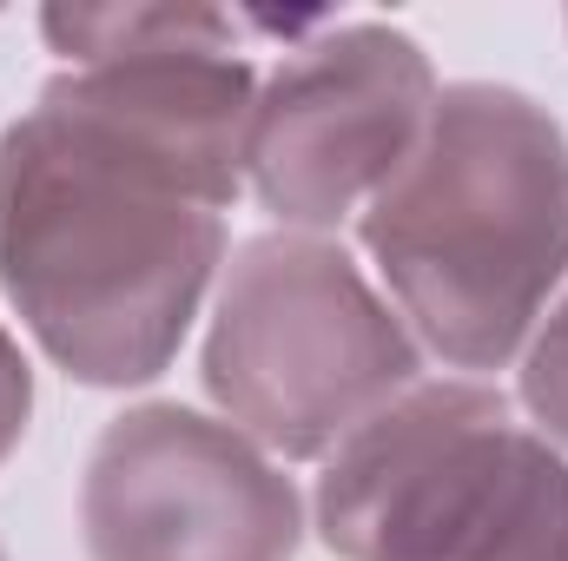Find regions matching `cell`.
Wrapping results in <instances>:
<instances>
[{"label":"cell","instance_id":"obj_7","mask_svg":"<svg viewBox=\"0 0 568 561\" xmlns=\"http://www.w3.org/2000/svg\"><path fill=\"white\" fill-rule=\"evenodd\" d=\"M40 33L67 67L140 60L179 47H239V20L219 7H40Z\"/></svg>","mask_w":568,"mask_h":561},{"label":"cell","instance_id":"obj_9","mask_svg":"<svg viewBox=\"0 0 568 561\" xmlns=\"http://www.w3.org/2000/svg\"><path fill=\"white\" fill-rule=\"evenodd\" d=\"M27 422H33V364L13 344V330L0 324V462L20 449Z\"/></svg>","mask_w":568,"mask_h":561},{"label":"cell","instance_id":"obj_6","mask_svg":"<svg viewBox=\"0 0 568 561\" xmlns=\"http://www.w3.org/2000/svg\"><path fill=\"white\" fill-rule=\"evenodd\" d=\"M87 561H291L304 502L225 417L133 404L100 429L80 476Z\"/></svg>","mask_w":568,"mask_h":561},{"label":"cell","instance_id":"obj_5","mask_svg":"<svg viewBox=\"0 0 568 561\" xmlns=\"http://www.w3.org/2000/svg\"><path fill=\"white\" fill-rule=\"evenodd\" d=\"M436 67L390 20H331L284 47L245 126V185L284 232H337L417 152Z\"/></svg>","mask_w":568,"mask_h":561},{"label":"cell","instance_id":"obj_1","mask_svg":"<svg viewBox=\"0 0 568 561\" xmlns=\"http://www.w3.org/2000/svg\"><path fill=\"white\" fill-rule=\"evenodd\" d=\"M258 73L179 47L53 73L0 133V290L87 390L172 370L225 265Z\"/></svg>","mask_w":568,"mask_h":561},{"label":"cell","instance_id":"obj_2","mask_svg":"<svg viewBox=\"0 0 568 561\" xmlns=\"http://www.w3.org/2000/svg\"><path fill=\"white\" fill-rule=\"evenodd\" d=\"M357 238L424 350L449 370L516 364L568 284L562 120L503 80L443 86Z\"/></svg>","mask_w":568,"mask_h":561},{"label":"cell","instance_id":"obj_10","mask_svg":"<svg viewBox=\"0 0 568 561\" xmlns=\"http://www.w3.org/2000/svg\"><path fill=\"white\" fill-rule=\"evenodd\" d=\"M0 561H7V549H0Z\"/></svg>","mask_w":568,"mask_h":561},{"label":"cell","instance_id":"obj_8","mask_svg":"<svg viewBox=\"0 0 568 561\" xmlns=\"http://www.w3.org/2000/svg\"><path fill=\"white\" fill-rule=\"evenodd\" d=\"M523 410L568 456V290L549 304V317L523 350Z\"/></svg>","mask_w":568,"mask_h":561},{"label":"cell","instance_id":"obj_3","mask_svg":"<svg viewBox=\"0 0 568 561\" xmlns=\"http://www.w3.org/2000/svg\"><path fill=\"white\" fill-rule=\"evenodd\" d=\"M337 561H568V456L476 377L404 390L324 456Z\"/></svg>","mask_w":568,"mask_h":561},{"label":"cell","instance_id":"obj_4","mask_svg":"<svg viewBox=\"0 0 568 561\" xmlns=\"http://www.w3.org/2000/svg\"><path fill=\"white\" fill-rule=\"evenodd\" d=\"M199 377L265 456L324 462L424 384V344L337 238L258 232L225 265Z\"/></svg>","mask_w":568,"mask_h":561}]
</instances>
